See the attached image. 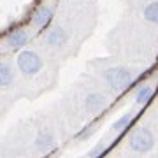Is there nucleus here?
Wrapping results in <instances>:
<instances>
[{"instance_id":"nucleus-1","label":"nucleus","mask_w":158,"mask_h":158,"mask_svg":"<svg viewBox=\"0 0 158 158\" xmlns=\"http://www.w3.org/2000/svg\"><path fill=\"white\" fill-rule=\"evenodd\" d=\"M102 77L106 81V85L114 91H123L127 90L132 81H134V72L128 67L123 65H113L102 70Z\"/></svg>"},{"instance_id":"nucleus-2","label":"nucleus","mask_w":158,"mask_h":158,"mask_svg":"<svg viewBox=\"0 0 158 158\" xmlns=\"http://www.w3.org/2000/svg\"><path fill=\"white\" fill-rule=\"evenodd\" d=\"M16 65L25 77H34V76H37L42 70L44 60H42V56H40L37 51L23 49L16 58Z\"/></svg>"},{"instance_id":"nucleus-3","label":"nucleus","mask_w":158,"mask_h":158,"mask_svg":"<svg viewBox=\"0 0 158 158\" xmlns=\"http://www.w3.org/2000/svg\"><path fill=\"white\" fill-rule=\"evenodd\" d=\"M128 146L132 151L135 153H149L155 148V135H153V132L146 127H139L135 128L128 137Z\"/></svg>"},{"instance_id":"nucleus-4","label":"nucleus","mask_w":158,"mask_h":158,"mask_svg":"<svg viewBox=\"0 0 158 158\" xmlns=\"http://www.w3.org/2000/svg\"><path fill=\"white\" fill-rule=\"evenodd\" d=\"M107 106V98L100 91H88L83 98V109L86 114H98Z\"/></svg>"},{"instance_id":"nucleus-5","label":"nucleus","mask_w":158,"mask_h":158,"mask_svg":"<svg viewBox=\"0 0 158 158\" xmlns=\"http://www.w3.org/2000/svg\"><path fill=\"white\" fill-rule=\"evenodd\" d=\"M69 40H70L69 32L63 28V27H60V25L53 27V28L48 32V35H46V42H48V46L53 48V49H63V48L69 44Z\"/></svg>"},{"instance_id":"nucleus-6","label":"nucleus","mask_w":158,"mask_h":158,"mask_svg":"<svg viewBox=\"0 0 158 158\" xmlns=\"http://www.w3.org/2000/svg\"><path fill=\"white\" fill-rule=\"evenodd\" d=\"M53 14H55V11H53V7L51 6H42L35 11L34 14V25L37 27V28H44L46 25H49L51 19H53Z\"/></svg>"},{"instance_id":"nucleus-7","label":"nucleus","mask_w":158,"mask_h":158,"mask_svg":"<svg viewBox=\"0 0 158 158\" xmlns=\"http://www.w3.org/2000/svg\"><path fill=\"white\" fill-rule=\"evenodd\" d=\"M28 37H30L28 32H25V30H14V32H11L9 37H7V46H9L11 49L18 51V49H21V48L27 46Z\"/></svg>"},{"instance_id":"nucleus-8","label":"nucleus","mask_w":158,"mask_h":158,"mask_svg":"<svg viewBox=\"0 0 158 158\" xmlns=\"http://www.w3.org/2000/svg\"><path fill=\"white\" fill-rule=\"evenodd\" d=\"M55 144H56V139H55V135H53L51 132H48V130L39 132L37 137H35V141H34V146L37 148L39 151H49Z\"/></svg>"},{"instance_id":"nucleus-9","label":"nucleus","mask_w":158,"mask_h":158,"mask_svg":"<svg viewBox=\"0 0 158 158\" xmlns=\"http://www.w3.org/2000/svg\"><path fill=\"white\" fill-rule=\"evenodd\" d=\"M14 83V69L7 62H0V88H9Z\"/></svg>"},{"instance_id":"nucleus-10","label":"nucleus","mask_w":158,"mask_h":158,"mask_svg":"<svg viewBox=\"0 0 158 158\" xmlns=\"http://www.w3.org/2000/svg\"><path fill=\"white\" fill-rule=\"evenodd\" d=\"M153 93H155V88H153L151 85L139 86L137 91H135V102L139 104V106H144V104H148V102L151 100Z\"/></svg>"},{"instance_id":"nucleus-11","label":"nucleus","mask_w":158,"mask_h":158,"mask_svg":"<svg viewBox=\"0 0 158 158\" xmlns=\"http://www.w3.org/2000/svg\"><path fill=\"white\" fill-rule=\"evenodd\" d=\"M132 118H134V113H127V114H123L121 118H118V119H116V121L113 123L111 130H113V132H116V134H119V132L127 130V128H128V125L132 123Z\"/></svg>"},{"instance_id":"nucleus-12","label":"nucleus","mask_w":158,"mask_h":158,"mask_svg":"<svg viewBox=\"0 0 158 158\" xmlns=\"http://www.w3.org/2000/svg\"><path fill=\"white\" fill-rule=\"evenodd\" d=\"M142 16H144L146 21L158 25V0H156V2H151V4H148V6L144 7Z\"/></svg>"},{"instance_id":"nucleus-13","label":"nucleus","mask_w":158,"mask_h":158,"mask_svg":"<svg viewBox=\"0 0 158 158\" xmlns=\"http://www.w3.org/2000/svg\"><path fill=\"white\" fill-rule=\"evenodd\" d=\"M95 128H97V123L86 125L85 128H83V130L77 134V135H76V137H77V141H86V139H90V137L95 134Z\"/></svg>"}]
</instances>
